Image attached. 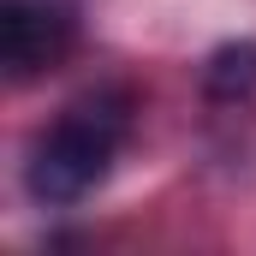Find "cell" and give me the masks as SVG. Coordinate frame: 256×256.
<instances>
[{
	"instance_id": "6da1fadb",
	"label": "cell",
	"mask_w": 256,
	"mask_h": 256,
	"mask_svg": "<svg viewBox=\"0 0 256 256\" xmlns=\"http://www.w3.org/2000/svg\"><path fill=\"white\" fill-rule=\"evenodd\" d=\"M126 131V114L108 108V102H84L72 108L60 126L48 131L30 155V196L36 202H78L108 179V161H114V143Z\"/></svg>"
},
{
	"instance_id": "3957f363",
	"label": "cell",
	"mask_w": 256,
	"mask_h": 256,
	"mask_svg": "<svg viewBox=\"0 0 256 256\" xmlns=\"http://www.w3.org/2000/svg\"><path fill=\"white\" fill-rule=\"evenodd\" d=\"M202 90L214 102H244L256 96V42H220L202 66Z\"/></svg>"
},
{
	"instance_id": "7a4b0ae2",
	"label": "cell",
	"mask_w": 256,
	"mask_h": 256,
	"mask_svg": "<svg viewBox=\"0 0 256 256\" xmlns=\"http://www.w3.org/2000/svg\"><path fill=\"white\" fill-rule=\"evenodd\" d=\"M72 48V18L42 6V0H6L0 6V66L6 78H42L48 66H60Z\"/></svg>"
}]
</instances>
